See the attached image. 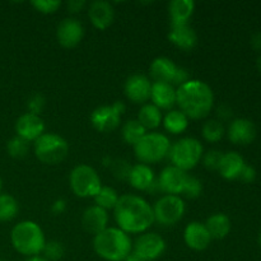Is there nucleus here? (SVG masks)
I'll return each mask as SVG.
<instances>
[{"instance_id":"obj_22","label":"nucleus","mask_w":261,"mask_h":261,"mask_svg":"<svg viewBox=\"0 0 261 261\" xmlns=\"http://www.w3.org/2000/svg\"><path fill=\"white\" fill-rule=\"evenodd\" d=\"M127 180L135 190L149 191L157 178H155L154 171L150 168L149 165L138 163V165L132 166Z\"/></svg>"},{"instance_id":"obj_38","label":"nucleus","mask_w":261,"mask_h":261,"mask_svg":"<svg viewBox=\"0 0 261 261\" xmlns=\"http://www.w3.org/2000/svg\"><path fill=\"white\" fill-rule=\"evenodd\" d=\"M31 4L37 12L43 13V14H51L60 8L61 3L59 0H33Z\"/></svg>"},{"instance_id":"obj_41","label":"nucleus","mask_w":261,"mask_h":261,"mask_svg":"<svg viewBox=\"0 0 261 261\" xmlns=\"http://www.w3.org/2000/svg\"><path fill=\"white\" fill-rule=\"evenodd\" d=\"M232 115H233V111H232L231 107L226 103L221 105V106L218 107V110H217V116H218V120L221 122L231 119Z\"/></svg>"},{"instance_id":"obj_11","label":"nucleus","mask_w":261,"mask_h":261,"mask_svg":"<svg viewBox=\"0 0 261 261\" xmlns=\"http://www.w3.org/2000/svg\"><path fill=\"white\" fill-rule=\"evenodd\" d=\"M166 251V241L158 233L144 232L133 245V252L145 261H154Z\"/></svg>"},{"instance_id":"obj_20","label":"nucleus","mask_w":261,"mask_h":261,"mask_svg":"<svg viewBox=\"0 0 261 261\" xmlns=\"http://www.w3.org/2000/svg\"><path fill=\"white\" fill-rule=\"evenodd\" d=\"M177 70L178 66L170 58H166V56L155 58L152 61L149 68V73L153 81L160 82V83L172 84V86L173 82H175Z\"/></svg>"},{"instance_id":"obj_14","label":"nucleus","mask_w":261,"mask_h":261,"mask_svg":"<svg viewBox=\"0 0 261 261\" xmlns=\"http://www.w3.org/2000/svg\"><path fill=\"white\" fill-rule=\"evenodd\" d=\"M188 173L175 166H167L162 170L158 180L160 190L166 193V195H178L182 194Z\"/></svg>"},{"instance_id":"obj_29","label":"nucleus","mask_w":261,"mask_h":261,"mask_svg":"<svg viewBox=\"0 0 261 261\" xmlns=\"http://www.w3.org/2000/svg\"><path fill=\"white\" fill-rule=\"evenodd\" d=\"M147 134V130L144 129L142 124L138 120H129L124 124L121 129L122 139L126 144L133 145L134 147L144 135Z\"/></svg>"},{"instance_id":"obj_44","label":"nucleus","mask_w":261,"mask_h":261,"mask_svg":"<svg viewBox=\"0 0 261 261\" xmlns=\"http://www.w3.org/2000/svg\"><path fill=\"white\" fill-rule=\"evenodd\" d=\"M251 46L255 50H261V31H257L251 36Z\"/></svg>"},{"instance_id":"obj_19","label":"nucleus","mask_w":261,"mask_h":261,"mask_svg":"<svg viewBox=\"0 0 261 261\" xmlns=\"http://www.w3.org/2000/svg\"><path fill=\"white\" fill-rule=\"evenodd\" d=\"M171 43L184 51H191L198 43V35L189 24H173L168 32Z\"/></svg>"},{"instance_id":"obj_2","label":"nucleus","mask_w":261,"mask_h":261,"mask_svg":"<svg viewBox=\"0 0 261 261\" xmlns=\"http://www.w3.org/2000/svg\"><path fill=\"white\" fill-rule=\"evenodd\" d=\"M176 103L189 119L200 120L213 109L214 93L205 82L190 79L176 89Z\"/></svg>"},{"instance_id":"obj_33","label":"nucleus","mask_w":261,"mask_h":261,"mask_svg":"<svg viewBox=\"0 0 261 261\" xmlns=\"http://www.w3.org/2000/svg\"><path fill=\"white\" fill-rule=\"evenodd\" d=\"M28 149H30V143L22 138L17 137V135L8 140L7 143V153L9 154V157L15 158V160L25 157Z\"/></svg>"},{"instance_id":"obj_18","label":"nucleus","mask_w":261,"mask_h":261,"mask_svg":"<svg viewBox=\"0 0 261 261\" xmlns=\"http://www.w3.org/2000/svg\"><path fill=\"white\" fill-rule=\"evenodd\" d=\"M228 139L239 145H246L254 142L256 137V126L249 119H236L228 126Z\"/></svg>"},{"instance_id":"obj_27","label":"nucleus","mask_w":261,"mask_h":261,"mask_svg":"<svg viewBox=\"0 0 261 261\" xmlns=\"http://www.w3.org/2000/svg\"><path fill=\"white\" fill-rule=\"evenodd\" d=\"M162 120L165 129L171 134H181L189 126V117L180 110H170Z\"/></svg>"},{"instance_id":"obj_17","label":"nucleus","mask_w":261,"mask_h":261,"mask_svg":"<svg viewBox=\"0 0 261 261\" xmlns=\"http://www.w3.org/2000/svg\"><path fill=\"white\" fill-rule=\"evenodd\" d=\"M88 17L94 28L103 31L112 24L115 19V9L106 0H96L88 7Z\"/></svg>"},{"instance_id":"obj_5","label":"nucleus","mask_w":261,"mask_h":261,"mask_svg":"<svg viewBox=\"0 0 261 261\" xmlns=\"http://www.w3.org/2000/svg\"><path fill=\"white\" fill-rule=\"evenodd\" d=\"M170 149V139L161 133H147L134 145V153L138 161L144 165L157 163L168 157Z\"/></svg>"},{"instance_id":"obj_30","label":"nucleus","mask_w":261,"mask_h":261,"mask_svg":"<svg viewBox=\"0 0 261 261\" xmlns=\"http://www.w3.org/2000/svg\"><path fill=\"white\" fill-rule=\"evenodd\" d=\"M93 199L97 206L105 209V211H109V209H115L120 196L115 189L110 188V186H102Z\"/></svg>"},{"instance_id":"obj_3","label":"nucleus","mask_w":261,"mask_h":261,"mask_svg":"<svg viewBox=\"0 0 261 261\" xmlns=\"http://www.w3.org/2000/svg\"><path fill=\"white\" fill-rule=\"evenodd\" d=\"M94 252L107 261H122L133 251L129 234L117 227H107L93 239Z\"/></svg>"},{"instance_id":"obj_35","label":"nucleus","mask_w":261,"mask_h":261,"mask_svg":"<svg viewBox=\"0 0 261 261\" xmlns=\"http://www.w3.org/2000/svg\"><path fill=\"white\" fill-rule=\"evenodd\" d=\"M43 257L48 261H58L65 254L64 245L59 241H48L46 242L43 247Z\"/></svg>"},{"instance_id":"obj_32","label":"nucleus","mask_w":261,"mask_h":261,"mask_svg":"<svg viewBox=\"0 0 261 261\" xmlns=\"http://www.w3.org/2000/svg\"><path fill=\"white\" fill-rule=\"evenodd\" d=\"M224 133V125L223 122H221L219 120H208L205 124L201 127V134L203 138L209 143H217L223 138Z\"/></svg>"},{"instance_id":"obj_45","label":"nucleus","mask_w":261,"mask_h":261,"mask_svg":"<svg viewBox=\"0 0 261 261\" xmlns=\"http://www.w3.org/2000/svg\"><path fill=\"white\" fill-rule=\"evenodd\" d=\"M122 261H145V260H143L142 257H139L137 254H134V252L132 251V254H130L126 259L122 260Z\"/></svg>"},{"instance_id":"obj_12","label":"nucleus","mask_w":261,"mask_h":261,"mask_svg":"<svg viewBox=\"0 0 261 261\" xmlns=\"http://www.w3.org/2000/svg\"><path fill=\"white\" fill-rule=\"evenodd\" d=\"M84 36V27L76 18H64L56 30V38L65 48H73L81 43Z\"/></svg>"},{"instance_id":"obj_26","label":"nucleus","mask_w":261,"mask_h":261,"mask_svg":"<svg viewBox=\"0 0 261 261\" xmlns=\"http://www.w3.org/2000/svg\"><path fill=\"white\" fill-rule=\"evenodd\" d=\"M204 224H205L212 240L224 239V237L228 236L229 231H231V221L223 213L212 214Z\"/></svg>"},{"instance_id":"obj_6","label":"nucleus","mask_w":261,"mask_h":261,"mask_svg":"<svg viewBox=\"0 0 261 261\" xmlns=\"http://www.w3.org/2000/svg\"><path fill=\"white\" fill-rule=\"evenodd\" d=\"M36 157L45 165L63 162L69 153V144L63 137L55 133H43L33 144Z\"/></svg>"},{"instance_id":"obj_49","label":"nucleus","mask_w":261,"mask_h":261,"mask_svg":"<svg viewBox=\"0 0 261 261\" xmlns=\"http://www.w3.org/2000/svg\"><path fill=\"white\" fill-rule=\"evenodd\" d=\"M259 245H260V247H261V231H260V233H259Z\"/></svg>"},{"instance_id":"obj_10","label":"nucleus","mask_w":261,"mask_h":261,"mask_svg":"<svg viewBox=\"0 0 261 261\" xmlns=\"http://www.w3.org/2000/svg\"><path fill=\"white\" fill-rule=\"evenodd\" d=\"M126 107L122 101H116L112 105H105L93 110L91 114V124L97 132L110 133L117 129L121 121V116Z\"/></svg>"},{"instance_id":"obj_31","label":"nucleus","mask_w":261,"mask_h":261,"mask_svg":"<svg viewBox=\"0 0 261 261\" xmlns=\"http://www.w3.org/2000/svg\"><path fill=\"white\" fill-rule=\"evenodd\" d=\"M19 205L9 194H0V222H9L17 217Z\"/></svg>"},{"instance_id":"obj_15","label":"nucleus","mask_w":261,"mask_h":261,"mask_svg":"<svg viewBox=\"0 0 261 261\" xmlns=\"http://www.w3.org/2000/svg\"><path fill=\"white\" fill-rule=\"evenodd\" d=\"M15 133L17 137L30 142H35L45 133V122L38 115L25 114L20 115L15 121Z\"/></svg>"},{"instance_id":"obj_21","label":"nucleus","mask_w":261,"mask_h":261,"mask_svg":"<svg viewBox=\"0 0 261 261\" xmlns=\"http://www.w3.org/2000/svg\"><path fill=\"white\" fill-rule=\"evenodd\" d=\"M82 224L88 233L96 236L99 232L107 228V224H109L107 211L97 205L89 206L84 211L83 216H82Z\"/></svg>"},{"instance_id":"obj_46","label":"nucleus","mask_w":261,"mask_h":261,"mask_svg":"<svg viewBox=\"0 0 261 261\" xmlns=\"http://www.w3.org/2000/svg\"><path fill=\"white\" fill-rule=\"evenodd\" d=\"M24 261H48V260H46L45 257L41 256V255H36V256L27 257V259H25Z\"/></svg>"},{"instance_id":"obj_24","label":"nucleus","mask_w":261,"mask_h":261,"mask_svg":"<svg viewBox=\"0 0 261 261\" xmlns=\"http://www.w3.org/2000/svg\"><path fill=\"white\" fill-rule=\"evenodd\" d=\"M194 10H195V3L193 0H172L168 4L171 25L189 24Z\"/></svg>"},{"instance_id":"obj_39","label":"nucleus","mask_w":261,"mask_h":261,"mask_svg":"<svg viewBox=\"0 0 261 261\" xmlns=\"http://www.w3.org/2000/svg\"><path fill=\"white\" fill-rule=\"evenodd\" d=\"M239 178L241 181H244V182H246V184L252 182V181L256 178V171H255V168L252 167V166L245 165L244 168H242L241 173H240Z\"/></svg>"},{"instance_id":"obj_8","label":"nucleus","mask_w":261,"mask_h":261,"mask_svg":"<svg viewBox=\"0 0 261 261\" xmlns=\"http://www.w3.org/2000/svg\"><path fill=\"white\" fill-rule=\"evenodd\" d=\"M69 185L71 191L79 198H94L102 188L98 173L88 165H78L71 170Z\"/></svg>"},{"instance_id":"obj_7","label":"nucleus","mask_w":261,"mask_h":261,"mask_svg":"<svg viewBox=\"0 0 261 261\" xmlns=\"http://www.w3.org/2000/svg\"><path fill=\"white\" fill-rule=\"evenodd\" d=\"M203 145L195 138H182L171 145L168 158L175 167L189 171L195 167L203 158Z\"/></svg>"},{"instance_id":"obj_37","label":"nucleus","mask_w":261,"mask_h":261,"mask_svg":"<svg viewBox=\"0 0 261 261\" xmlns=\"http://www.w3.org/2000/svg\"><path fill=\"white\" fill-rule=\"evenodd\" d=\"M45 105H46V98L43 94L38 93V92L37 93H33L27 101L28 112L40 116V114L43 111V109H45Z\"/></svg>"},{"instance_id":"obj_43","label":"nucleus","mask_w":261,"mask_h":261,"mask_svg":"<svg viewBox=\"0 0 261 261\" xmlns=\"http://www.w3.org/2000/svg\"><path fill=\"white\" fill-rule=\"evenodd\" d=\"M86 5L87 3L84 0H70V2H68L66 7H68V10L70 13H79L83 10Z\"/></svg>"},{"instance_id":"obj_34","label":"nucleus","mask_w":261,"mask_h":261,"mask_svg":"<svg viewBox=\"0 0 261 261\" xmlns=\"http://www.w3.org/2000/svg\"><path fill=\"white\" fill-rule=\"evenodd\" d=\"M203 193V184L195 176H188L185 186H184L182 194L189 199H196Z\"/></svg>"},{"instance_id":"obj_23","label":"nucleus","mask_w":261,"mask_h":261,"mask_svg":"<svg viewBox=\"0 0 261 261\" xmlns=\"http://www.w3.org/2000/svg\"><path fill=\"white\" fill-rule=\"evenodd\" d=\"M152 103L160 110H170L176 103V89L172 84L153 82L150 88Z\"/></svg>"},{"instance_id":"obj_28","label":"nucleus","mask_w":261,"mask_h":261,"mask_svg":"<svg viewBox=\"0 0 261 261\" xmlns=\"http://www.w3.org/2000/svg\"><path fill=\"white\" fill-rule=\"evenodd\" d=\"M162 112L153 103H144L138 114V121L144 126L145 130H153L162 122Z\"/></svg>"},{"instance_id":"obj_42","label":"nucleus","mask_w":261,"mask_h":261,"mask_svg":"<svg viewBox=\"0 0 261 261\" xmlns=\"http://www.w3.org/2000/svg\"><path fill=\"white\" fill-rule=\"evenodd\" d=\"M66 211V201L64 199H56L51 205V213L54 216H60Z\"/></svg>"},{"instance_id":"obj_1","label":"nucleus","mask_w":261,"mask_h":261,"mask_svg":"<svg viewBox=\"0 0 261 261\" xmlns=\"http://www.w3.org/2000/svg\"><path fill=\"white\" fill-rule=\"evenodd\" d=\"M117 228L125 233H144L154 223L153 208L138 195L125 194L120 196L114 209Z\"/></svg>"},{"instance_id":"obj_50","label":"nucleus","mask_w":261,"mask_h":261,"mask_svg":"<svg viewBox=\"0 0 261 261\" xmlns=\"http://www.w3.org/2000/svg\"><path fill=\"white\" fill-rule=\"evenodd\" d=\"M0 261H8V260H5V259H0Z\"/></svg>"},{"instance_id":"obj_48","label":"nucleus","mask_w":261,"mask_h":261,"mask_svg":"<svg viewBox=\"0 0 261 261\" xmlns=\"http://www.w3.org/2000/svg\"><path fill=\"white\" fill-rule=\"evenodd\" d=\"M2 190H3V180L2 177H0V194H2Z\"/></svg>"},{"instance_id":"obj_25","label":"nucleus","mask_w":261,"mask_h":261,"mask_svg":"<svg viewBox=\"0 0 261 261\" xmlns=\"http://www.w3.org/2000/svg\"><path fill=\"white\" fill-rule=\"evenodd\" d=\"M246 165L241 154L237 152L224 153L222 158L221 166H219V173L226 180H236L240 177L242 168Z\"/></svg>"},{"instance_id":"obj_16","label":"nucleus","mask_w":261,"mask_h":261,"mask_svg":"<svg viewBox=\"0 0 261 261\" xmlns=\"http://www.w3.org/2000/svg\"><path fill=\"white\" fill-rule=\"evenodd\" d=\"M184 240L189 249L194 251H204L212 242V237L205 224L201 222H190L184 231Z\"/></svg>"},{"instance_id":"obj_13","label":"nucleus","mask_w":261,"mask_h":261,"mask_svg":"<svg viewBox=\"0 0 261 261\" xmlns=\"http://www.w3.org/2000/svg\"><path fill=\"white\" fill-rule=\"evenodd\" d=\"M152 83L147 75L142 73H135L126 79L124 86L125 96L133 103L144 105L150 98Z\"/></svg>"},{"instance_id":"obj_9","label":"nucleus","mask_w":261,"mask_h":261,"mask_svg":"<svg viewBox=\"0 0 261 261\" xmlns=\"http://www.w3.org/2000/svg\"><path fill=\"white\" fill-rule=\"evenodd\" d=\"M153 208L154 222L162 226H175L185 214V203L178 195H165L155 201Z\"/></svg>"},{"instance_id":"obj_40","label":"nucleus","mask_w":261,"mask_h":261,"mask_svg":"<svg viewBox=\"0 0 261 261\" xmlns=\"http://www.w3.org/2000/svg\"><path fill=\"white\" fill-rule=\"evenodd\" d=\"M130 168H132V166L127 165V162H125V161H117V162L115 163L114 172L115 175H117L119 177L127 178V176H129V172H130Z\"/></svg>"},{"instance_id":"obj_4","label":"nucleus","mask_w":261,"mask_h":261,"mask_svg":"<svg viewBox=\"0 0 261 261\" xmlns=\"http://www.w3.org/2000/svg\"><path fill=\"white\" fill-rule=\"evenodd\" d=\"M10 242L17 252L24 256H36L43 251L46 245L42 228L33 221H22L13 227Z\"/></svg>"},{"instance_id":"obj_47","label":"nucleus","mask_w":261,"mask_h":261,"mask_svg":"<svg viewBox=\"0 0 261 261\" xmlns=\"http://www.w3.org/2000/svg\"><path fill=\"white\" fill-rule=\"evenodd\" d=\"M256 64H257V68H259V70L261 71V55L259 56V58H257V60H256Z\"/></svg>"},{"instance_id":"obj_36","label":"nucleus","mask_w":261,"mask_h":261,"mask_svg":"<svg viewBox=\"0 0 261 261\" xmlns=\"http://www.w3.org/2000/svg\"><path fill=\"white\" fill-rule=\"evenodd\" d=\"M223 152L218 149H211L203 154V165L211 171H218L221 166L222 158H223Z\"/></svg>"}]
</instances>
